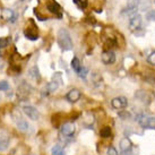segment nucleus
<instances>
[{
	"instance_id": "412c9836",
	"label": "nucleus",
	"mask_w": 155,
	"mask_h": 155,
	"mask_svg": "<svg viewBox=\"0 0 155 155\" xmlns=\"http://www.w3.org/2000/svg\"><path fill=\"white\" fill-rule=\"evenodd\" d=\"M57 88H58V84H57V82H50L47 85V90L49 91L50 93L54 92V91H56Z\"/></svg>"
},
{
	"instance_id": "f03ea898",
	"label": "nucleus",
	"mask_w": 155,
	"mask_h": 155,
	"mask_svg": "<svg viewBox=\"0 0 155 155\" xmlns=\"http://www.w3.org/2000/svg\"><path fill=\"white\" fill-rule=\"evenodd\" d=\"M138 122L144 127V128H152L155 129V118L154 117H145V116H138Z\"/></svg>"
},
{
	"instance_id": "1a4fd4ad",
	"label": "nucleus",
	"mask_w": 155,
	"mask_h": 155,
	"mask_svg": "<svg viewBox=\"0 0 155 155\" xmlns=\"http://www.w3.org/2000/svg\"><path fill=\"white\" fill-rule=\"evenodd\" d=\"M0 17L2 18L4 21H12V22H15V18H16L13 9H8V8H5L1 10Z\"/></svg>"
},
{
	"instance_id": "0eeeda50",
	"label": "nucleus",
	"mask_w": 155,
	"mask_h": 155,
	"mask_svg": "<svg viewBox=\"0 0 155 155\" xmlns=\"http://www.w3.org/2000/svg\"><path fill=\"white\" fill-rule=\"evenodd\" d=\"M112 108L114 109H122L127 107V99L125 96H119V97H114L111 101Z\"/></svg>"
},
{
	"instance_id": "6ab92c4d",
	"label": "nucleus",
	"mask_w": 155,
	"mask_h": 155,
	"mask_svg": "<svg viewBox=\"0 0 155 155\" xmlns=\"http://www.w3.org/2000/svg\"><path fill=\"white\" fill-rule=\"evenodd\" d=\"M52 155H65V151H64V148L59 145H56V146H53L52 148Z\"/></svg>"
},
{
	"instance_id": "cd10ccee",
	"label": "nucleus",
	"mask_w": 155,
	"mask_h": 155,
	"mask_svg": "<svg viewBox=\"0 0 155 155\" xmlns=\"http://www.w3.org/2000/svg\"><path fill=\"white\" fill-rule=\"evenodd\" d=\"M108 155H118V151L113 146H110L108 148Z\"/></svg>"
},
{
	"instance_id": "b1692460",
	"label": "nucleus",
	"mask_w": 155,
	"mask_h": 155,
	"mask_svg": "<svg viewBox=\"0 0 155 155\" xmlns=\"http://www.w3.org/2000/svg\"><path fill=\"white\" fill-rule=\"evenodd\" d=\"M9 90V84L6 81L0 82V91H8Z\"/></svg>"
},
{
	"instance_id": "ddd939ff",
	"label": "nucleus",
	"mask_w": 155,
	"mask_h": 155,
	"mask_svg": "<svg viewBox=\"0 0 155 155\" xmlns=\"http://www.w3.org/2000/svg\"><path fill=\"white\" fill-rule=\"evenodd\" d=\"M24 34H25L26 38H27L28 40H31V41H35V40L39 39V34H38V31L33 32V31L31 30L30 27H28V30L26 28V30L24 31Z\"/></svg>"
},
{
	"instance_id": "a211bd4d",
	"label": "nucleus",
	"mask_w": 155,
	"mask_h": 155,
	"mask_svg": "<svg viewBox=\"0 0 155 155\" xmlns=\"http://www.w3.org/2000/svg\"><path fill=\"white\" fill-rule=\"evenodd\" d=\"M100 135H101V137L103 138H108L111 136V128L110 127H103L101 131H100Z\"/></svg>"
},
{
	"instance_id": "6e6552de",
	"label": "nucleus",
	"mask_w": 155,
	"mask_h": 155,
	"mask_svg": "<svg viewBox=\"0 0 155 155\" xmlns=\"http://www.w3.org/2000/svg\"><path fill=\"white\" fill-rule=\"evenodd\" d=\"M66 99L68 100L69 102L75 103V102H77L78 100L81 99V92H79L77 88H73V90H70L68 93H67Z\"/></svg>"
},
{
	"instance_id": "4be33fe9",
	"label": "nucleus",
	"mask_w": 155,
	"mask_h": 155,
	"mask_svg": "<svg viewBox=\"0 0 155 155\" xmlns=\"http://www.w3.org/2000/svg\"><path fill=\"white\" fill-rule=\"evenodd\" d=\"M9 43H10V40L8 38H0V49L8 47Z\"/></svg>"
},
{
	"instance_id": "f257e3e1",
	"label": "nucleus",
	"mask_w": 155,
	"mask_h": 155,
	"mask_svg": "<svg viewBox=\"0 0 155 155\" xmlns=\"http://www.w3.org/2000/svg\"><path fill=\"white\" fill-rule=\"evenodd\" d=\"M58 44L64 51H69L73 49V42H71V38L69 35L68 31L65 28H61L58 32Z\"/></svg>"
},
{
	"instance_id": "423d86ee",
	"label": "nucleus",
	"mask_w": 155,
	"mask_h": 155,
	"mask_svg": "<svg viewBox=\"0 0 155 155\" xmlns=\"http://www.w3.org/2000/svg\"><path fill=\"white\" fill-rule=\"evenodd\" d=\"M101 59L103 61V64L105 65H111L116 61V54L113 53L112 51L108 50V51H104L101 56Z\"/></svg>"
},
{
	"instance_id": "20e7f679",
	"label": "nucleus",
	"mask_w": 155,
	"mask_h": 155,
	"mask_svg": "<svg viewBox=\"0 0 155 155\" xmlns=\"http://www.w3.org/2000/svg\"><path fill=\"white\" fill-rule=\"evenodd\" d=\"M23 111H24V113H25L30 119H32V120H38V119H39L40 114H39V112H38V110H36L34 107L25 105V107L23 108Z\"/></svg>"
},
{
	"instance_id": "7c9ffc66",
	"label": "nucleus",
	"mask_w": 155,
	"mask_h": 155,
	"mask_svg": "<svg viewBox=\"0 0 155 155\" xmlns=\"http://www.w3.org/2000/svg\"><path fill=\"white\" fill-rule=\"evenodd\" d=\"M0 58H1V54H0Z\"/></svg>"
},
{
	"instance_id": "4468645a",
	"label": "nucleus",
	"mask_w": 155,
	"mask_h": 155,
	"mask_svg": "<svg viewBox=\"0 0 155 155\" xmlns=\"http://www.w3.org/2000/svg\"><path fill=\"white\" fill-rule=\"evenodd\" d=\"M71 67H73V69L77 74L81 71V69H82V65H81V61H79V59H78V58H76V57H75L73 60H71Z\"/></svg>"
},
{
	"instance_id": "f3484780",
	"label": "nucleus",
	"mask_w": 155,
	"mask_h": 155,
	"mask_svg": "<svg viewBox=\"0 0 155 155\" xmlns=\"http://www.w3.org/2000/svg\"><path fill=\"white\" fill-rule=\"evenodd\" d=\"M28 73H30V76L32 78H34V79H40V71H39V68H38L36 66L32 67Z\"/></svg>"
},
{
	"instance_id": "9d476101",
	"label": "nucleus",
	"mask_w": 155,
	"mask_h": 155,
	"mask_svg": "<svg viewBox=\"0 0 155 155\" xmlns=\"http://www.w3.org/2000/svg\"><path fill=\"white\" fill-rule=\"evenodd\" d=\"M142 25V16L140 15H135L131 19H130V23H129V28L130 31H136L138 30L139 27Z\"/></svg>"
},
{
	"instance_id": "c85d7f7f",
	"label": "nucleus",
	"mask_w": 155,
	"mask_h": 155,
	"mask_svg": "<svg viewBox=\"0 0 155 155\" xmlns=\"http://www.w3.org/2000/svg\"><path fill=\"white\" fill-rule=\"evenodd\" d=\"M147 18L150 21H155V10H152L150 13L147 14Z\"/></svg>"
},
{
	"instance_id": "2f4dec72",
	"label": "nucleus",
	"mask_w": 155,
	"mask_h": 155,
	"mask_svg": "<svg viewBox=\"0 0 155 155\" xmlns=\"http://www.w3.org/2000/svg\"><path fill=\"white\" fill-rule=\"evenodd\" d=\"M154 2H155V0H154Z\"/></svg>"
},
{
	"instance_id": "aec40b11",
	"label": "nucleus",
	"mask_w": 155,
	"mask_h": 155,
	"mask_svg": "<svg viewBox=\"0 0 155 155\" xmlns=\"http://www.w3.org/2000/svg\"><path fill=\"white\" fill-rule=\"evenodd\" d=\"M17 127H18V129L23 130V131H25V130L28 128V126H27V122H26L25 120L21 119V118H19V120L17 121Z\"/></svg>"
},
{
	"instance_id": "f8f14e48",
	"label": "nucleus",
	"mask_w": 155,
	"mask_h": 155,
	"mask_svg": "<svg viewBox=\"0 0 155 155\" xmlns=\"http://www.w3.org/2000/svg\"><path fill=\"white\" fill-rule=\"evenodd\" d=\"M48 9H49L52 14H56L59 17H61V7L57 4V2H54V1H53V2H50V4L48 5Z\"/></svg>"
},
{
	"instance_id": "2eb2a0df",
	"label": "nucleus",
	"mask_w": 155,
	"mask_h": 155,
	"mask_svg": "<svg viewBox=\"0 0 155 155\" xmlns=\"http://www.w3.org/2000/svg\"><path fill=\"white\" fill-rule=\"evenodd\" d=\"M9 145V138L1 137L0 138V152H4L8 148Z\"/></svg>"
},
{
	"instance_id": "bb28decb",
	"label": "nucleus",
	"mask_w": 155,
	"mask_h": 155,
	"mask_svg": "<svg viewBox=\"0 0 155 155\" xmlns=\"http://www.w3.org/2000/svg\"><path fill=\"white\" fill-rule=\"evenodd\" d=\"M87 71H88L87 68H82L81 69V71L78 73V76H79V77H82V78H85L86 77V75H87Z\"/></svg>"
},
{
	"instance_id": "9b49d317",
	"label": "nucleus",
	"mask_w": 155,
	"mask_h": 155,
	"mask_svg": "<svg viewBox=\"0 0 155 155\" xmlns=\"http://www.w3.org/2000/svg\"><path fill=\"white\" fill-rule=\"evenodd\" d=\"M139 4H140V0H128V5H127V9H126L127 12H124V13H127L128 15L134 14Z\"/></svg>"
},
{
	"instance_id": "a878e982",
	"label": "nucleus",
	"mask_w": 155,
	"mask_h": 155,
	"mask_svg": "<svg viewBox=\"0 0 155 155\" xmlns=\"http://www.w3.org/2000/svg\"><path fill=\"white\" fill-rule=\"evenodd\" d=\"M148 62L151 64V65H153V66H155V52H152L151 54L148 56Z\"/></svg>"
},
{
	"instance_id": "39448f33",
	"label": "nucleus",
	"mask_w": 155,
	"mask_h": 155,
	"mask_svg": "<svg viewBox=\"0 0 155 155\" xmlns=\"http://www.w3.org/2000/svg\"><path fill=\"white\" fill-rule=\"evenodd\" d=\"M75 131H76V127L73 122H66L61 127V134L65 135V136H68V137L74 136Z\"/></svg>"
},
{
	"instance_id": "7ed1b4c3",
	"label": "nucleus",
	"mask_w": 155,
	"mask_h": 155,
	"mask_svg": "<svg viewBox=\"0 0 155 155\" xmlns=\"http://www.w3.org/2000/svg\"><path fill=\"white\" fill-rule=\"evenodd\" d=\"M120 148L122 153L125 155H131V150H133V144L130 142L128 137H125L121 139L120 142Z\"/></svg>"
},
{
	"instance_id": "dca6fc26",
	"label": "nucleus",
	"mask_w": 155,
	"mask_h": 155,
	"mask_svg": "<svg viewBox=\"0 0 155 155\" xmlns=\"http://www.w3.org/2000/svg\"><path fill=\"white\" fill-rule=\"evenodd\" d=\"M93 124H94V116H93V113L88 112L86 114V119H84V125L86 127H91Z\"/></svg>"
},
{
	"instance_id": "393cba45",
	"label": "nucleus",
	"mask_w": 155,
	"mask_h": 155,
	"mask_svg": "<svg viewBox=\"0 0 155 155\" xmlns=\"http://www.w3.org/2000/svg\"><path fill=\"white\" fill-rule=\"evenodd\" d=\"M119 117H120L121 119H128V118H130V113L129 112H127V111H121L119 112Z\"/></svg>"
},
{
	"instance_id": "c756f323",
	"label": "nucleus",
	"mask_w": 155,
	"mask_h": 155,
	"mask_svg": "<svg viewBox=\"0 0 155 155\" xmlns=\"http://www.w3.org/2000/svg\"><path fill=\"white\" fill-rule=\"evenodd\" d=\"M21 1H24V0H21Z\"/></svg>"
},
{
	"instance_id": "5701e85b",
	"label": "nucleus",
	"mask_w": 155,
	"mask_h": 155,
	"mask_svg": "<svg viewBox=\"0 0 155 155\" xmlns=\"http://www.w3.org/2000/svg\"><path fill=\"white\" fill-rule=\"evenodd\" d=\"M74 2L81 9L86 8V6H87V0H74Z\"/></svg>"
}]
</instances>
